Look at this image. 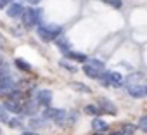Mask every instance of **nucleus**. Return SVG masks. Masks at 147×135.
<instances>
[{
    "instance_id": "1",
    "label": "nucleus",
    "mask_w": 147,
    "mask_h": 135,
    "mask_svg": "<svg viewBox=\"0 0 147 135\" xmlns=\"http://www.w3.org/2000/svg\"><path fill=\"white\" fill-rule=\"evenodd\" d=\"M61 33H62V28H61L59 24L47 23V24L36 26V35L40 36L42 42H52V40H55Z\"/></svg>"
},
{
    "instance_id": "2",
    "label": "nucleus",
    "mask_w": 147,
    "mask_h": 135,
    "mask_svg": "<svg viewBox=\"0 0 147 135\" xmlns=\"http://www.w3.org/2000/svg\"><path fill=\"white\" fill-rule=\"evenodd\" d=\"M42 9H35V7H30V9H24L23 16H21V21L24 26H40L42 24Z\"/></svg>"
},
{
    "instance_id": "3",
    "label": "nucleus",
    "mask_w": 147,
    "mask_h": 135,
    "mask_svg": "<svg viewBox=\"0 0 147 135\" xmlns=\"http://www.w3.org/2000/svg\"><path fill=\"white\" fill-rule=\"evenodd\" d=\"M100 80L104 85H113V87H119L123 83V76L118 71H104Z\"/></svg>"
},
{
    "instance_id": "4",
    "label": "nucleus",
    "mask_w": 147,
    "mask_h": 135,
    "mask_svg": "<svg viewBox=\"0 0 147 135\" xmlns=\"http://www.w3.org/2000/svg\"><path fill=\"white\" fill-rule=\"evenodd\" d=\"M43 118L45 119H54V121H61L66 118V111L64 109H57V107H45L43 111Z\"/></svg>"
},
{
    "instance_id": "5",
    "label": "nucleus",
    "mask_w": 147,
    "mask_h": 135,
    "mask_svg": "<svg viewBox=\"0 0 147 135\" xmlns=\"http://www.w3.org/2000/svg\"><path fill=\"white\" fill-rule=\"evenodd\" d=\"M52 92L50 90H38L36 92V95H35V99H36V102L40 104V106H45V107H49L50 106V102H52Z\"/></svg>"
},
{
    "instance_id": "6",
    "label": "nucleus",
    "mask_w": 147,
    "mask_h": 135,
    "mask_svg": "<svg viewBox=\"0 0 147 135\" xmlns=\"http://www.w3.org/2000/svg\"><path fill=\"white\" fill-rule=\"evenodd\" d=\"M4 107H5L9 113H14V114L24 113V106H23L19 101H14V99H9L7 102H4Z\"/></svg>"
},
{
    "instance_id": "7",
    "label": "nucleus",
    "mask_w": 147,
    "mask_h": 135,
    "mask_svg": "<svg viewBox=\"0 0 147 135\" xmlns=\"http://www.w3.org/2000/svg\"><path fill=\"white\" fill-rule=\"evenodd\" d=\"M14 87V80L11 75H0V94L11 92Z\"/></svg>"
},
{
    "instance_id": "8",
    "label": "nucleus",
    "mask_w": 147,
    "mask_h": 135,
    "mask_svg": "<svg viewBox=\"0 0 147 135\" xmlns=\"http://www.w3.org/2000/svg\"><path fill=\"white\" fill-rule=\"evenodd\" d=\"M83 73L88 76V78H94V80H100L102 78V75H104V71L102 70H97V68H94L92 64H83Z\"/></svg>"
},
{
    "instance_id": "9",
    "label": "nucleus",
    "mask_w": 147,
    "mask_h": 135,
    "mask_svg": "<svg viewBox=\"0 0 147 135\" xmlns=\"http://www.w3.org/2000/svg\"><path fill=\"white\" fill-rule=\"evenodd\" d=\"M23 12H24V7H23V4H11L9 5V9H7V16L9 18H21L23 16Z\"/></svg>"
},
{
    "instance_id": "10",
    "label": "nucleus",
    "mask_w": 147,
    "mask_h": 135,
    "mask_svg": "<svg viewBox=\"0 0 147 135\" xmlns=\"http://www.w3.org/2000/svg\"><path fill=\"white\" fill-rule=\"evenodd\" d=\"M55 45L59 47V50H61L62 54H67V52L71 50V43H69V40H67L66 36H61V35H59V36L55 38Z\"/></svg>"
},
{
    "instance_id": "11",
    "label": "nucleus",
    "mask_w": 147,
    "mask_h": 135,
    "mask_svg": "<svg viewBox=\"0 0 147 135\" xmlns=\"http://www.w3.org/2000/svg\"><path fill=\"white\" fill-rule=\"evenodd\" d=\"M126 90H128V94H130L131 97H135V99H140V97H145V95H147V92H145V87H144V85L128 87Z\"/></svg>"
},
{
    "instance_id": "12",
    "label": "nucleus",
    "mask_w": 147,
    "mask_h": 135,
    "mask_svg": "<svg viewBox=\"0 0 147 135\" xmlns=\"http://www.w3.org/2000/svg\"><path fill=\"white\" fill-rule=\"evenodd\" d=\"M142 75L140 73H131V75H128L126 76V80H125V85H126V88L128 87H135V85H140L142 83Z\"/></svg>"
},
{
    "instance_id": "13",
    "label": "nucleus",
    "mask_w": 147,
    "mask_h": 135,
    "mask_svg": "<svg viewBox=\"0 0 147 135\" xmlns=\"http://www.w3.org/2000/svg\"><path fill=\"white\" fill-rule=\"evenodd\" d=\"M99 107L102 109V113H107V114H116V107H114V104L109 101V99H100L99 101Z\"/></svg>"
},
{
    "instance_id": "14",
    "label": "nucleus",
    "mask_w": 147,
    "mask_h": 135,
    "mask_svg": "<svg viewBox=\"0 0 147 135\" xmlns=\"http://www.w3.org/2000/svg\"><path fill=\"white\" fill-rule=\"evenodd\" d=\"M92 128H94V130H97V132H106L109 126H107V123H106L104 119L95 118V119H92Z\"/></svg>"
},
{
    "instance_id": "15",
    "label": "nucleus",
    "mask_w": 147,
    "mask_h": 135,
    "mask_svg": "<svg viewBox=\"0 0 147 135\" xmlns=\"http://www.w3.org/2000/svg\"><path fill=\"white\" fill-rule=\"evenodd\" d=\"M71 88L76 90V92H82V94H90V87H87L85 83H78V82H71Z\"/></svg>"
},
{
    "instance_id": "16",
    "label": "nucleus",
    "mask_w": 147,
    "mask_h": 135,
    "mask_svg": "<svg viewBox=\"0 0 147 135\" xmlns=\"http://www.w3.org/2000/svg\"><path fill=\"white\" fill-rule=\"evenodd\" d=\"M14 64L19 68L21 71H31V64L28 62V61H24V59H21V57H18L16 61H14Z\"/></svg>"
},
{
    "instance_id": "17",
    "label": "nucleus",
    "mask_w": 147,
    "mask_h": 135,
    "mask_svg": "<svg viewBox=\"0 0 147 135\" xmlns=\"http://www.w3.org/2000/svg\"><path fill=\"white\" fill-rule=\"evenodd\" d=\"M66 55H67V57H71V59H75V61H80V62H87V61H88L85 54H80V52H73V50H69Z\"/></svg>"
},
{
    "instance_id": "18",
    "label": "nucleus",
    "mask_w": 147,
    "mask_h": 135,
    "mask_svg": "<svg viewBox=\"0 0 147 135\" xmlns=\"http://www.w3.org/2000/svg\"><path fill=\"white\" fill-rule=\"evenodd\" d=\"M85 113H87V114H92V116H99V114L102 113V109H100L99 106L88 104V106H85Z\"/></svg>"
},
{
    "instance_id": "19",
    "label": "nucleus",
    "mask_w": 147,
    "mask_h": 135,
    "mask_svg": "<svg viewBox=\"0 0 147 135\" xmlns=\"http://www.w3.org/2000/svg\"><path fill=\"white\" fill-rule=\"evenodd\" d=\"M59 64H61V66L64 68V70H67V71H71V73H76V70H78V68H76V66H73V64H71L69 61H66V59H61V61H59Z\"/></svg>"
},
{
    "instance_id": "20",
    "label": "nucleus",
    "mask_w": 147,
    "mask_h": 135,
    "mask_svg": "<svg viewBox=\"0 0 147 135\" xmlns=\"http://www.w3.org/2000/svg\"><path fill=\"white\" fill-rule=\"evenodd\" d=\"M87 62H88V64H92L94 68H97V70H102V71L106 70V64H104L102 61H99V59H88Z\"/></svg>"
},
{
    "instance_id": "21",
    "label": "nucleus",
    "mask_w": 147,
    "mask_h": 135,
    "mask_svg": "<svg viewBox=\"0 0 147 135\" xmlns=\"http://www.w3.org/2000/svg\"><path fill=\"white\" fill-rule=\"evenodd\" d=\"M9 114H7V109L4 107V104L2 106H0V121H2V123H9Z\"/></svg>"
},
{
    "instance_id": "22",
    "label": "nucleus",
    "mask_w": 147,
    "mask_h": 135,
    "mask_svg": "<svg viewBox=\"0 0 147 135\" xmlns=\"http://www.w3.org/2000/svg\"><path fill=\"white\" fill-rule=\"evenodd\" d=\"M30 125H31L33 128H42V126L45 125V121H42V118H36V116H35V118L30 119Z\"/></svg>"
},
{
    "instance_id": "23",
    "label": "nucleus",
    "mask_w": 147,
    "mask_h": 135,
    "mask_svg": "<svg viewBox=\"0 0 147 135\" xmlns=\"http://www.w3.org/2000/svg\"><path fill=\"white\" fill-rule=\"evenodd\" d=\"M135 130H137V126H135V125H131V123L123 125V133H126V135H131Z\"/></svg>"
},
{
    "instance_id": "24",
    "label": "nucleus",
    "mask_w": 147,
    "mask_h": 135,
    "mask_svg": "<svg viewBox=\"0 0 147 135\" xmlns=\"http://www.w3.org/2000/svg\"><path fill=\"white\" fill-rule=\"evenodd\" d=\"M21 123H23V121H21V118H12V119H9V123H7V125H9L11 128H18V126H21Z\"/></svg>"
},
{
    "instance_id": "25",
    "label": "nucleus",
    "mask_w": 147,
    "mask_h": 135,
    "mask_svg": "<svg viewBox=\"0 0 147 135\" xmlns=\"http://www.w3.org/2000/svg\"><path fill=\"white\" fill-rule=\"evenodd\" d=\"M137 126H138V128H140L142 132H145V133H147V116H145V118H140V119H138V125H137Z\"/></svg>"
},
{
    "instance_id": "26",
    "label": "nucleus",
    "mask_w": 147,
    "mask_h": 135,
    "mask_svg": "<svg viewBox=\"0 0 147 135\" xmlns=\"http://www.w3.org/2000/svg\"><path fill=\"white\" fill-rule=\"evenodd\" d=\"M36 107H38V106H35L33 102H28V104H24V113H35Z\"/></svg>"
},
{
    "instance_id": "27",
    "label": "nucleus",
    "mask_w": 147,
    "mask_h": 135,
    "mask_svg": "<svg viewBox=\"0 0 147 135\" xmlns=\"http://www.w3.org/2000/svg\"><path fill=\"white\" fill-rule=\"evenodd\" d=\"M109 4H111L113 7H116V9L121 7V2H119V0H109Z\"/></svg>"
},
{
    "instance_id": "28",
    "label": "nucleus",
    "mask_w": 147,
    "mask_h": 135,
    "mask_svg": "<svg viewBox=\"0 0 147 135\" xmlns=\"http://www.w3.org/2000/svg\"><path fill=\"white\" fill-rule=\"evenodd\" d=\"M0 47H7V40H5L2 35H0Z\"/></svg>"
},
{
    "instance_id": "29",
    "label": "nucleus",
    "mask_w": 147,
    "mask_h": 135,
    "mask_svg": "<svg viewBox=\"0 0 147 135\" xmlns=\"http://www.w3.org/2000/svg\"><path fill=\"white\" fill-rule=\"evenodd\" d=\"M5 5H7V2H5V0H0V11H2Z\"/></svg>"
},
{
    "instance_id": "30",
    "label": "nucleus",
    "mask_w": 147,
    "mask_h": 135,
    "mask_svg": "<svg viewBox=\"0 0 147 135\" xmlns=\"http://www.w3.org/2000/svg\"><path fill=\"white\" fill-rule=\"evenodd\" d=\"M21 135H38V133H35V132H30V130H28V132H23Z\"/></svg>"
},
{
    "instance_id": "31",
    "label": "nucleus",
    "mask_w": 147,
    "mask_h": 135,
    "mask_svg": "<svg viewBox=\"0 0 147 135\" xmlns=\"http://www.w3.org/2000/svg\"><path fill=\"white\" fill-rule=\"evenodd\" d=\"M28 2H30V4H31V5H36V4H38V2H40V0H28Z\"/></svg>"
},
{
    "instance_id": "32",
    "label": "nucleus",
    "mask_w": 147,
    "mask_h": 135,
    "mask_svg": "<svg viewBox=\"0 0 147 135\" xmlns=\"http://www.w3.org/2000/svg\"><path fill=\"white\" fill-rule=\"evenodd\" d=\"M2 62H4V59H2V55H0V64H2Z\"/></svg>"
},
{
    "instance_id": "33",
    "label": "nucleus",
    "mask_w": 147,
    "mask_h": 135,
    "mask_svg": "<svg viewBox=\"0 0 147 135\" xmlns=\"http://www.w3.org/2000/svg\"><path fill=\"white\" fill-rule=\"evenodd\" d=\"M116 135H126V133H116Z\"/></svg>"
},
{
    "instance_id": "34",
    "label": "nucleus",
    "mask_w": 147,
    "mask_h": 135,
    "mask_svg": "<svg viewBox=\"0 0 147 135\" xmlns=\"http://www.w3.org/2000/svg\"><path fill=\"white\" fill-rule=\"evenodd\" d=\"M95 135H100V133H95ZM113 135H116V133H113Z\"/></svg>"
},
{
    "instance_id": "35",
    "label": "nucleus",
    "mask_w": 147,
    "mask_h": 135,
    "mask_svg": "<svg viewBox=\"0 0 147 135\" xmlns=\"http://www.w3.org/2000/svg\"><path fill=\"white\" fill-rule=\"evenodd\" d=\"M0 135H2V128H0Z\"/></svg>"
},
{
    "instance_id": "36",
    "label": "nucleus",
    "mask_w": 147,
    "mask_h": 135,
    "mask_svg": "<svg viewBox=\"0 0 147 135\" xmlns=\"http://www.w3.org/2000/svg\"><path fill=\"white\" fill-rule=\"evenodd\" d=\"M5 2H12V0H5Z\"/></svg>"
},
{
    "instance_id": "37",
    "label": "nucleus",
    "mask_w": 147,
    "mask_h": 135,
    "mask_svg": "<svg viewBox=\"0 0 147 135\" xmlns=\"http://www.w3.org/2000/svg\"><path fill=\"white\" fill-rule=\"evenodd\" d=\"M145 92H147V85H145Z\"/></svg>"
}]
</instances>
